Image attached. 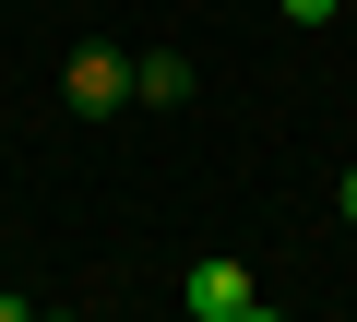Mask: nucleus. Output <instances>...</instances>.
I'll return each instance as SVG.
<instances>
[{"label": "nucleus", "instance_id": "20e7f679", "mask_svg": "<svg viewBox=\"0 0 357 322\" xmlns=\"http://www.w3.org/2000/svg\"><path fill=\"white\" fill-rule=\"evenodd\" d=\"M274 13H286V24H333L345 0H274Z\"/></svg>", "mask_w": 357, "mask_h": 322}, {"label": "nucleus", "instance_id": "7ed1b4c3", "mask_svg": "<svg viewBox=\"0 0 357 322\" xmlns=\"http://www.w3.org/2000/svg\"><path fill=\"white\" fill-rule=\"evenodd\" d=\"M178 96H191V60H178V48L131 60V108H178Z\"/></svg>", "mask_w": 357, "mask_h": 322}, {"label": "nucleus", "instance_id": "f03ea898", "mask_svg": "<svg viewBox=\"0 0 357 322\" xmlns=\"http://www.w3.org/2000/svg\"><path fill=\"white\" fill-rule=\"evenodd\" d=\"M60 96H72L84 119H119V108H131V60H119V48H72V72H60Z\"/></svg>", "mask_w": 357, "mask_h": 322}, {"label": "nucleus", "instance_id": "f257e3e1", "mask_svg": "<svg viewBox=\"0 0 357 322\" xmlns=\"http://www.w3.org/2000/svg\"><path fill=\"white\" fill-rule=\"evenodd\" d=\"M250 298H262V286H250V263H238V251H203L191 275H178V310H203V322H238Z\"/></svg>", "mask_w": 357, "mask_h": 322}, {"label": "nucleus", "instance_id": "0eeeda50", "mask_svg": "<svg viewBox=\"0 0 357 322\" xmlns=\"http://www.w3.org/2000/svg\"><path fill=\"white\" fill-rule=\"evenodd\" d=\"M345 227H357V168H345Z\"/></svg>", "mask_w": 357, "mask_h": 322}, {"label": "nucleus", "instance_id": "6e6552de", "mask_svg": "<svg viewBox=\"0 0 357 322\" xmlns=\"http://www.w3.org/2000/svg\"><path fill=\"white\" fill-rule=\"evenodd\" d=\"M178 322H203V310H178Z\"/></svg>", "mask_w": 357, "mask_h": 322}, {"label": "nucleus", "instance_id": "39448f33", "mask_svg": "<svg viewBox=\"0 0 357 322\" xmlns=\"http://www.w3.org/2000/svg\"><path fill=\"white\" fill-rule=\"evenodd\" d=\"M0 322H36V298H24V286H0Z\"/></svg>", "mask_w": 357, "mask_h": 322}, {"label": "nucleus", "instance_id": "423d86ee", "mask_svg": "<svg viewBox=\"0 0 357 322\" xmlns=\"http://www.w3.org/2000/svg\"><path fill=\"white\" fill-rule=\"evenodd\" d=\"M238 322H286V310H262V298H250V310H238Z\"/></svg>", "mask_w": 357, "mask_h": 322}, {"label": "nucleus", "instance_id": "1a4fd4ad", "mask_svg": "<svg viewBox=\"0 0 357 322\" xmlns=\"http://www.w3.org/2000/svg\"><path fill=\"white\" fill-rule=\"evenodd\" d=\"M36 322H48V310H36ZM60 322H72V310H60Z\"/></svg>", "mask_w": 357, "mask_h": 322}]
</instances>
